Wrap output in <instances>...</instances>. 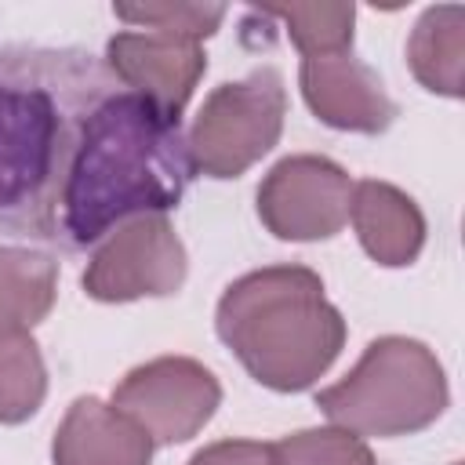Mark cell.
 Here are the masks:
<instances>
[{"label": "cell", "instance_id": "cell-1", "mask_svg": "<svg viewBox=\"0 0 465 465\" xmlns=\"http://www.w3.org/2000/svg\"><path fill=\"white\" fill-rule=\"evenodd\" d=\"M109 94L80 51H0V225L58 243V203L80 124Z\"/></svg>", "mask_w": 465, "mask_h": 465}, {"label": "cell", "instance_id": "cell-2", "mask_svg": "<svg viewBox=\"0 0 465 465\" xmlns=\"http://www.w3.org/2000/svg\"><path fill=\"white\" fill-rule=\"evenodd\" d=\"M189 178L182 120L134 91H109L80 124L58 203V240L87 247L127 218L167 214L182 203Z\"/></svg>", "mask_w": 465, "mask_h": 465}, {"label": "cell", "instance_id": "cell-3", "mask_svg": "<svg viewBox=\"0 0 465 465\" xmlns=\"http://www.w3.org/2000/svg\"><path fill=\"white\" fill-rule=\"evenodd\" d=\"M214 327L243 371L272 392L312 389L345 345V320L309 265H265L232 280Z\"/></svg>", "mask_w": 465, "mask_h": 465}, {"label": "cell", "instance_id": "cell-4", "mask_svg": "<svg viewBox=\"0 0 465 465\" xmlns=\"http://www.w3.org/2000/svg\"><path fill=\"white\" fill-rule=\"evenodd\" d=\"M450 389L436 352L403 334L374 338L360 363L334 385L316 392V407L356 436H411L447 411Z\"/></svg>", "mask_w": 465, "mask_h": 465}, {"label": "cell", "instance_id": "cell-5", "mask_svg": "<svg viewBox=\"0 0 465 465\" xmlns=\"http://www.w3.org/2000/svg\"><path fill=\"white\" fill-rule=\"evenodd\" d=\"M283 116L287 91L272 65L214 87L185 138L193 171L207 178H240L280 142Z\"/></svg>", "mask_w": 465, "mask_h": 465}, {"label": "cell", "instance_id": "cell-6", "mask_svg": "<svg viewBox=\"0 0 465 465\" xmlns=\"http://www.w3.org/2000/svg\"><path fill=\"white\" fill-rule=\"evenodd\" d=\"M185 272V243L178 240L167 214H138L102 236L80 283L87 298L116 305L138 298H167L182 291Z\"/></svg>", "mask_w": 465, "mask_h": 465}, {"label": "cell", "instance_id": "cell-7", "mask_svg": "<svg viewBox=\"0 0 465 465\" xmlns=\"http://www.w3.org/2000/svg\"><path fill=\"white\" fill-rule=\"evenodd\" d=\"M218 378L189 356H156L124 374L113 389V407L127 414L153 447H171L193 440L218 411Z\"/></svg>", "mask_w": 465, "mask_h": 465}, {"label": "cell", "instance_id": "cell-8", "mask_svg": "<svg viewBox=\"0 0 465 465\" xmlns=\"http://www.w3.org/2000/svg\"><path fill=\"white\" fill-rule=\"evenodd\" d=\"M352 185L349 171L327 156H283L258 185V218L276 240H331L349 222Z\"/></svg>", "mask_w": 465, "mask_h": 465}, {"label": "cell", "instance_id": "cell-9", "mask_svg": "<svg viewBox=\"0 0 465 465\" xmlns=\"http://www.w3.org/2000/svg\"><path fill=\"white\" fill-rule=\"evenodd\" d=\"M105 65L134 94L182 120L200 76L207 73L203 44L163 33H116L105 44Z\"/></svg>", "mask_w": 465, "mask_h": 465}, {"label": "cell", "instance_id": "cell-10", "mask_svg": "<svg viewBox=\"0 0 465 465\" xmlns=\"http://www.w3.org/2000/svg\"><path fill=\"white\" fill-rule=\"evenodd\" d=\"M298 84L312 116L334 131L381 134L400 113L378 73L367 62L352 58V51L302 58Z\"/></svg>", "mask_w": 465, "mask_h": 465}, {"label": "cell", "instance_id": "cell-11", "mask_svg": "<svg viewBox=\"0 0 465 465\" xmlns=\"http://www.w3.org/2000/svg\"><path fill=\"white\" fill-rule=\"evenodd\" d=\"M54 465H149L153 440L113 403L80 396L51 440Z\"/></svg>", "mask_w": 465, "mask_h": 465}, {"label": "cell", "instance_id": "cell-12", "mask_svg": "<svg viewBox=\"0 0 465 465\" xmlns=\"http://www.w3.org/2000/svg\"><path fill=\"white\" fill-rule=\"evenodd\" d=\"M349 218L360 236V247L385 269H403L418 262L425 247V214L396 185L363 178L352 185Z\"/></svg>", "mask_w": 465, "mask_h": 465}, {"label": "cell", "instance_id": "cell-13", "mask_svg": "<svg viewBox=\"0 0 465 465\" xmlns=\"http://www.w3.org/2000/svg\"><path fill=\"white\" fill-rule=\"evenodd\" d=\"M407 65L414 80L443 98H461L465 80V11L458 4L429 7L407 40Z\"/></svg>", "mask_w": 465, "mask_h": 465}, {"label": "cell", "instance_id": "cell-14", "mask_svg": "<svg viewBox=\"0 0 465 465\" xmlns=\"http://www.w3.org/2000/svg\"><path fill=\"white\" fill-rule=\"evenodd\" d=\"M58 298V262L33 247H0V334L33 331Z\"/></svg>", "mask_w": 465, "mask_h": 465}, {"label": "cell", "instance_id": "cell-15", "mask_svg": "<svg viewBox=\"0 0 465 465\" xmlns=\"http://www.w3.org/2000/svg\"><path fill=\"white\" fill-rule=\"evenodd\" d=\"M47 396V367L29 331L0 334V425L29 421Z\"/></svg>", "mask_w": 465, "mask_h": 465}, {"label": "cell", "instance_id": "cell-16", "mask_svg": "<svg viewBox=\"0 0 465 465\" xmlns=\"http://www.w3.org/2000/svg\"><path fill=\"white\" fill-rule=\"evenodd\" d=\"M262 15L280 18L291 44L305 58L352 51V22H356L352 4H283V7H265Z\"/></svg>", "mask_w": 465, "mask_h": 465}, {"label": "cell", "instance_id": "cell-17", "mask_svg": "<svg viewBox=\"0 0 465 465\" xmlns=\"http://www.w3.org/2000/svg\"><path fill=\"white\" fill-rule=\"evenodd\" d=\"M272 465H374V454L363 436L327 425L280 436L272 443Z\"/></svg>", "mask_w": 465, "mask_h": 465}, {"label": "cell", "instance_id": "cell-18", "mask_svg": "<svg viewBox=\"0 0 465 465\" xmlns=\"http://www.w3.org/2000/svg\"><path fill=\"white\" fill-rule=\"evenodd\" d=\"M113 15L127 25H145V33L207 40L229 15L222 4H113Z\"/></svg>", "mask_w": 465, "mask_h": 465}, {"label": "cell", "instance_id": "cell-19", "mask_svg": "<svg viewBox=\"0 0 465 465\" xmlns=\"http://www.w3.org/2000/svg\"><path fill=\"white\" fill-rule=\"evenodd\" d=\"M189 465H272V443L258 440H218L189 458Z\"/></svg>", "mask_w": 465, "mask_h": 465}]
</instances>
